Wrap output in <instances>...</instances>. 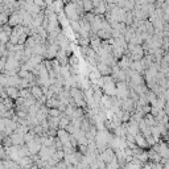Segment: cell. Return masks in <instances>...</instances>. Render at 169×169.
<instances>
[{"label": "cell", "instance_id": "cell-15", "mask_svg": "<svg viewBox=\"0 0 169 169\" xmlns=\"http://www.w3.org/2000/svg\"><path fill=\"white\" fill-rule=\"evenodd\" d=\"M65 0H53V4L50 5V7L53 8V11L55 12V13H60V12L64 11L65 8Z\"/></svg>", "mask_w": 169, "mask_h": 169}, {"label": "cell", "instance_id": "cell-18", "mask_svg": "<svg viewBox=\"0 0 169 169\" xmlns=\"http://www.w3.org/2000/svg\"><path fill=\"white\" fill-rule=\"evenodd\" d=\"M144 120H145V123L148 124V126H151V127H153V126L157 124V120H156V118L151 114V112L147 114V115H144Z\"/></svg>", "mask_w": 169, "mask_h": 169}, {"label": "cell", "instance_id": "cell-30", "mask_svg": "<svg viewBox=\"0 0 169 169\" xmlns=\"http://www.w3.org/2000/svg\"><path fill=\"white\" fill-rule=\"evenodd\" d=\"M33 3L37 5V7H40L41 9H45V8H46V3H45V0H33Z\"/></svg>", "mask_w": 169, "mask_h": 169}, {"label": "cell", "instance_id": "cell-5", "mask_svg": "<svg viewBox=\"0 0 169 169\" xmlns=\"http://www.w3.org/2000/svg\"><path fill=\"white\" fill-rule=\"evenodd\" d=\"M116 157V155H115V151L112 149L111 147H108L106 151H103L102 153H99V159H102L106 164H108V162L111 161V160H114Z\"/></svg>", "mask_w": 169, "mask_h": 169}, {"label": "cell", "instance_id": "cell-31", "mask_svg": "<svg viewBox=\"0 0 169 169\" xmlns=\"http://www.w3.org/2000/svg\"><path fill=\"white\" fill-rule=\"evenodd\" d=\"M151 108H152V106L151 104H145V106H141V112L144 115H147L151 112Z\"/></svg>", "mask_w": 169, "mask_h": 169}, {"label": "cell", "instance_id": "cell-27", "mask_svg": "<svg viewBox=\"0 0 169 169\" xmlns=\"http://www.w3.org/2000/svg\"><path fill=\"white\" fill-rule=\"evenodd\" d=\"M2 144H3V147H4V148L13 145V144H12V139H11V136H4V139L2 140Z\"/></svg>", "mask_w": 169, "mask_h": 169}, {"label": "cell", "instance_id": "cell-11", "mask_svg": "<svg viewBox=\"0 0 169 169\" xmlns=\"http://www.w3.org/2000/svg\"><path fill=\"white\" fill-rule=\"evenodd\" d=\"M97 69L99 70V73H101L102 76H111L112 74V67L108 66L107 64H104V62H98Z\"/></svg>", "mask_w": 169, "mask_h": 169}, {"label": "cell", "instance_id": "cell-33", "mask_svg": "<svg viewBox=\"0 0 169 169\" xmlns=\"http://www.w3.org/2000/svg\"><path fill=\"white\" fill-rule=\"evenodd\" d=\"M4 128H5V119L0 116V131H4Z\"/></svg>", "mask_w": 169, "mask_h": 169}, {"label": "cell", "instance_id": "cell-8", "mask_svg": "<svg viewBox=\"0 0 169 169\" xmlns=\"http://www.w3.org/2000/svg\"><path fill=\"white\" fill-rule=\"evenodd\" d=\"M127 131L128 134L136 136L137 134H140V128H139V123L132 120V119H129V122H127Z\"/></svg>", "mask_w": 169, "mask_h": 169}, {"label": "cell", "instance_id": "cell-1", "mask_svg": "<svg viewBox=\"0 0 169 169\" xmlns=\"http://www.w3.org/2000/svg\"><path fill=\"white\" fill-rule=\"evenodd\" d=\"M64 12H65V15L66 17L69 18V21H78L81 16L78 13V8H77V4L74 3V2H69L65 4V8H64Z\"/></svg>", "mask_w": 169, "mask_h": 169}, {"label": "cell", "instance_id": "cell-6", "mask_svg": "<svg viewBox=\"0 0 169 169\" xmlns=\"http://www.w3.org/2000/svg\"><path fill=\"white\" fill-rule=\"evenodd\" d=\"M57 137L62 141V144H64V145H66V144H70V137H71V135L69 134L65 128H58V131H57Z\"/></svg>", "mask_w": 169, "mask_h": 169}, {"label": "cell", "instance_id": "cell-23", "mask_svg": "<svg viewBox=\"0 0 169 169\" xmlns=\"http://www.w3.org/2000/svg\"><path fill=\"white\" fill-rule=\"evenodd\" d=\"M3 103L5 104V107H7L8 110H12V108H15V101L12 98H5V99H3Z\"/></svg>", "mask_w": 169, "mask_h": 169}, {"label": "cell", "instance_id": "cell-4", "mask_svg": "<svg viewBox=\"0 0 169 169\" xmlns=\"http://www.w3.org/2000/svg\"><path fill=\"white\" fill-rule=\"evenodd\" d=\"M8 24L13 28V27H17V25H23V16L18 11H15L9 17H8Z\"/></svg>", "mask_w": 169, "mask_h": 169}, {"label": "cell", "instance_id": "cell-12", "mask_svg": "<svg viewBox=\"0 0 169 169\" xmlns=\"http://www.w3.org/2000/svg\"><path fill=\"white\" fill-rule=\"evenodd\" d=\"M17 164H20L23 168H27L29 169L30 166H32L34 162H33V159H32V156H24V157H20L17 161Z\"/></svg>", "mask_w": 169, "mask_h": 169}, {"label": "cell", "instance_id": "cell-17", "mask_svg": "<svg viewBox=\"0 0 169 169\" xmlns=\"http://www.w3.org/2000/svg\"><path fill=\"white\" fill-rule=\"evenodd\" d=\"M131 70H134V71H137V73H144V69L141 66V62L140 61H132L131 62V66H129Z\"/></svg>", "mask_w": 169, "mask_h": 169}, {"label": "cell", "instance_id": "cell-7", "mask_svg": "<svg viewBox=\"0 0 169 169\" xmlns=\"http://www.w3.org/2000/svg\"><path fill=\"white\" fill-rule=\"evenodd\" d=\"M9 136L12 139V144H13V145H24V144H25L24 134H20V132H17V131H15V132H12Z\"/></svg>", "mask_w": 169, "mask_h": 169}, {"label": "cell", "instance_id": "cell-14", "mask_svg": "<svg viewBox=\"0 0 169 169\" xmlns=\"http://www.w3.org/2000/svg\"><path fill=\"white\" fill-rule=\"evenodd\" d=\"M136 145H137V147H140V148H143V149L149 148L148 143H147V139H145V136H144L141 132L136 135Z\"/></svg>", "mask_w": 169, "mask_h": 169}, {"label": "cell", "instance_id": "cell-13", "mask_svg": "<svg viewBox=\"0 0 169 169\" xmlns=\"http://www.w3.org/2000/svg\"><path fill=\"white\" fill-rule=\"evenodd\" d=\"M5 91H7L8 94V97L12 98L13 101H16V99L20 97V89L18 87H15V86H8V87H5Z\"/></svg>", "mask_w": 169, "mask_h": 169}, {"label": "cell", "instance_id": "cell-19", "mask_svg": "<svg viewBox=\"0 0 169 169\" xmlns=\"http://www.w3.org/2000/svg\"><path fill=\"white\" fill-rule=\"evenodd\" d=\"M70 122H71V119L64 112V114H62V116H61V119H60V128H66Z\"/></svg>", "mask_w": 169, "mask_h": 169}, {"label": "cell", "instance_id": "cell-10", "mask_svg": "<svg viewBox=\"0 0 169 169\" xmlns=\"http://www.w3.org/2000/svg\"><path fill=\"white\" fill-rule=\"evenodd\" d=\"M97 36L101 40H110L112 39V28H104V29H99L97 32Z\"/></svg>", "mask_w": 169, "mask_h": 169}, {"label": "cell", "instance_id": "cell-24", "mask_svg": "<svg viewBox=\"0 0 169 169\" xmlns=\"http://www.w3.org/2000/svg\"><path fill=\"white\" fill-rule=\"evenodd\" d=\"M62 114H64V112H61L57 107H54V108H49V115H50V116H54V118H61V116H62Z\"/></svg>", "mask_w": 169, "mask_h": 169}, {"label": "cell", "instance_id": "cell-16", "mask_svg": "<svg viewBox=\"0 0 169 169\" xmlns=\"http://www.w3.org/2000/svg\"><path fill=\"white\" fill-rule=\"evenodd\" d=\"M30 92H32V95L39 101V99L44 95V91H42V87L41 86H39V85H34V86H32L30 87Z\"/></svg>", "mask_w": 169, "mask_h": 169}, {"label": "cell", "instance_id": "cell-28", "mask_svg": "<svg viewBox=\"0 0 169 169\" xmlns=\"http://www.w3.org/2000/svg\"><path fill=\"white\" fill-rule=\"evenodd\" d=\"M120 119H122V123H127V122H129V119H131V112H128V111H123Z\"/></svg>", "mask_w": 169, "mask_h": 169}, {"label": "cell", "instance_id": "cell-20", "mask_svg": "<svg viewBox=\"0 0 169 169\" xmlns=\"http://www.w3.org/2000/svg\"><path fill=\"white\" fill-rule=\"evenodd\" d=\"M151 135H152L157 141L161 140V131H160V128H159L157 124H156V126H153V127H151Z\"/></svg>", "mask_w": 169, "mask_h": 169}, {"label": "cell", "instance_id": "cell-22", "mask_svg": "<svg viewBox=\"0 0 169 169\" xmlns=\"http://www.w3.org/2000/svg\"><path fill=\"white\" fill-rule=\"evenodd\" d=\"M82 7H83V11H85V12H92V9H94V3L91 2V0H83Z\"/></svg>", "mask_w": 169, "mask_h": 169}, {"label": "cell", "instance_id": "cell-25", "mask_svg": "<svg viewBox=\"0 0 169 169\" xmlns=\"http://www.w3.org/2000/svg\"><path fill=\"white\" fill-rule=\"evenodd\" d=\"M20 97L24 99H28L32 97V92H30V89H20Z\"/></svg>", "mask_w": 169, "mask_h": 169}, {"label": "cell", "instance_id": "cell-21", "mask_svg": "<svg viewBox=\"0 0 169 169\" xmlns=\"http://www.w3.org/2000/svg\"><path fill=\"white\" fill-rule=\"evenodd\" d=\"M65 129H66L70 135H76L81 128H79V126H77V124H74V123H71V122H70V123H69V126H67Z\"/></svg>", "mask_w": 169, "mask_h": 169}, {"label": "cell", "instance_id": "cell-29", "mask_svg": "<svg viewBox=\"0 0 169 169\" xmlns=\"http://www.w3.org/2000/svg\"><path fill=\"white\" fill-rule=\"evenodd\" d=\"M145 139H147V143H148V145H149V147H153V145H155V144H157V143H159V141H157V140H156V139H155V137H153L152 135H149V136H147V137H145Z\"/></svg>", "mask_w": 169, "mask_h": 169}, {"label": "cell", "instance_id": "cell-34", "mask_svg": "<svg viewBox=\"0 0 169 169\" xmlns=\"http://www.w3.org/2000/svg\"><path fill=\"white\" fill-rule=\"evenodd\" d=\"M29 169H39V166H37L36 164H33V165H32V166H30Z\"/></svg>", "mask_w": 169, "mask_h": 169}, {"label": "cell", "instance_id": "cell-2", "mask_svg": "<svg viewBox=\"0 0 169 169\" xmlns=\"http://www.w3.org/2000/svg\"><path fill=\"white\" fill-rule=\"evenodd\" d=\"M116 97L120 101L129 98V86L127 82H123V81L116 82Z\"/></svg>", "mask_w": 169, "mask_h": 169}, {"label": "cell", "instance_id": "cell-9", "mask_svg": "<svg viewBox=\"0 0 169 169\" xmlns=\"http://www.w3.org/2000/svg\"><path fill=\"white\" fill-rule=\"evenodd\" d=\"M131 62H132V60H131L127 54H124L120 60H118V65H119V67H120L122 70H126L127 71V70H129Z\"/></svg>", "mask_w": 169, "mask_h": 169}, {"label": "cell", "instance_id": "cell-26", "mask_svg": "<svg viewBox=\"0 0 169 169\" xmlns=\"http://www.w3.org/2000/svg\"><path fill=\"white\" fill-rule=\"evenodd\" d=\"M54 157L57 159L58 161H62V160H64V157H65L64 149H57V151H55V153H54Z\"/></svg>", "mask_w": 169, "mask_h": 169}, {"label": "cell", "instance_id": "cell-3", "mask_svg": "<svg viewBox=\"0 0 169 169\" xmlns=\"http://www.w3.org/2000/svg\"><path fill=\"white\" fill-rule=\"evenodd\" d=\"M60 50V46L58 44H48L46 46V50H45V54H44V60H54L57 57V53Z\"/></svg>", "mask_w": 169, "mask_h": 169}, {"label": "cell", "instance_id": "cell-32", "mask_svg": "<svg viewBox=\"0 0 169 169\" xmlns=\"http://www.w3.org/2000/svg\"><path fill=\"white\" fill-rule=\"evenodd\" d=\"M77 151L85 156V155L87 153V151H89V148H87V145H78V149H77Z\"/></svg>", "mask_w": 169, "mask_h": 169}]
</instances>
